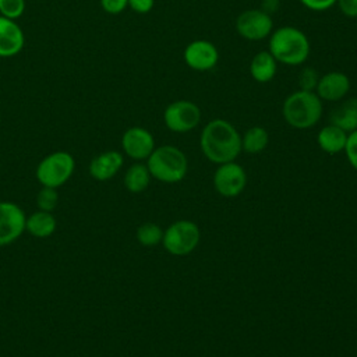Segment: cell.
I'll use <instances>...</instances> for the list:
<instances>
[{
  "instance_id": "6da1fadb",
  "label": "cell",
  "mask_w": 357,
  "mask_h": 357,
  "mask_svg": "<svg viewBox=\"0 0 357 357\" xmlns=\"http://www.w3.org/2000/svg\"><path fill=\"white\" fill-rule=\"evenodd\" d=\"M199 146L208 160L216 165L234 162L241 152V137L225 119H213L201 131Z\"/></svg>"
},
{
  "instance_id": "7a4b0ae2",
  "label": "cell",
  "mask_w": 357,
  "mask_h": 357,
  "mask_svg": "<svg viewBox=\"0 0 357 357\" xmlns=\"http://www.w3.org/2000/svg\"><path fill=\"white\" fill-rule=\"evenodd\" d=\"M269 53L278 63L284 66H301L307 61L311 52L308 36L298 28L284 25L276 28L269 35Z\"/></svg>"
},
{
  "instance_id": "3957f363",
  "label": "cell",
  "mask_w": 357,
  "mask_h": 357,
  "mask_svg": "<svg viewBox=\"0 0 357 357\" xmlns=\"http://www.w3.org/2000/svg\"><path fill=\"white\" fill-rule=\"evenodd\" d=\"M324 112L322 100L315 91L297 89L286 96L282 105L284 121L297 130H307L321 120Z\"/></svg>"
},
{
  "instance_id": "277c9868",
  "label": "cell",
  "mask_w": 357,
  "mask_h": 357,
  "mask_svg": "<svg viewBox=\"0 0 357 357\" xmlns=\"http://www.w3.org/2000/svg\"><path fill=\"white\" fill-rule=\"evenodd\" d=\"M146 167L152 177L163 183H177L187 173V158L181 149L173 145L155 148L148 156Z\"/></svg>"
},
{
  "instance_id": "5b68a950",
  "label": "cell",
  "mask_w": 357,
  "mask_h": 357,
  "mask_svg": "<svg viewBox=\"0 0 357 357\" xmlns=\"http://www.w3.org/2000/svg\"><path fill=\"white\" fill-rule=\"evenodd\" d=\"M74 172V159L68 152L57 151L47 155L36 167V177L43 187L63 185Z\"/></svg>"
},
{
  "instance_id": "8992f818",
  "label": "cell",
  "mask_w": 357,
  "mask_h": 357,
  "mask_svg": "<svg viewBox=\"0 0 357 357\" xmlns=\"http://www.w3.org/2000/svg\"><path fill=\"white\" fill-rule=\"evenodd\" d=\"M199 229L191 220H177L163 233V247L173 255H188L199 243Z\"/></svg>"
},
{
  "instance_id": "52a82bcc",
  "label": "cell",
  "mask_w": 357,
  "mask_h": 357,
  "mask_svg": "<svg viewBox=\"0 0 357 357\" xmlns=\"http://www.w3.org/2000/svg\"><path fill=\"white\" fill-rule=\"evenodd\" d=\"M201 109L197 103L178 99L169 103L163 112L165 126L173 132H188L194 130L201 121Z\"/></svg>"
},
{
  "instance_id": "ba28073f",
  "label": "cell",
  "mask_w": 357,
  "mask_h": 357,
  "mask_svg": "<svg viewBox=\"0 0 357 357\" xmlns=\"http://www.w3.org/2000/svg\"><path fill=\"white\" fill-rule=\"evenodd\" d=\"M236 32L245 40L258 42L269 38L273 31L272 15L262 8H248L236 18Z\"/></svg>"
},
{
  "instance_id": "9c48e42d",
  "label": "cell",
  "mask_w": 357,
  "mask_h": 357,
  "mask_svg": "<svg viewBox=\"0 0 357 357\" xmlns=\"http://www.w3.org/2000/svg\"><path fill=\"white\" fill-rule=\"evenodd\" d=\"M247 174L244 169L236 162L219 165L213 174L215 190L226 198L237 197L245 187Z\"/></svg>"
},
{
  "instance_id": "30bf717a",
  "label": "cell",
  "mask_w": 357,
  "mask_h": 357,
  "mask_svg": "<svg viewBox=\"0 0 357 357\" xmlns=\"http://www.w3.org/2000/svg\"><path fill=\"white\" fill-rule=\"evenodd\" d=\"M183 59L191 70L204 73L216 67L219 61V50L211 40L195 39L185 46Z\"/></svg>"
},
{
  "instance_id": "8fae6325",
  "label": "cell",
  "mask_w": 357,
  "mask_h": 357,
  "mask_svg": "<svg viewBox=\"0 0 357 357\" xmlns=\"http://www.w3.org/2000/svg\"><path fill=\"white\" fill-rule=\"evenodd\" d=\"M25 213L13 202H0V247L15 241L25 230Z\"/></svg>"
},
{
  "instance_id": "7c38bea8",
  "label": "cell",
  "mask_w": 357,
  "mask_h": 357,
  "mask_svg": "<svg viewBox=\"0 0 357 357\" xmlns=\"http://www.w3.org/2000/svg\"><path fill=\"white\" fill-rule=\"evenodd\" d=\"M350 86L351 82L347 74L342 71H329L319 75L315 93L322 102H340L347 96Z\"/></svg>"
},
{
  "instance_id": "4fadbf2b",
  "label": "cell",
  "mask_w": 357,
  "mask_h": 357,
  "mask_svg": "<svg viewBox=\"0 0 357 357\" xmlns=\"http://www.w3.org/2000/svg\"><path fill=\"white\" fill-rule=\"evenodd\" d=\"M123 151L132 159L142 160L155 149L153 135L144 127H130L124 131L121 138Z\"/></svg>"
},
{
  "instance_id": "5bb4252c",
  "label": "cell",
  "mask_w": 357,
  "mask_h": 357,
  "mask_svg": "<svg viewBox=\"0 0 357 357\" xmlns=\"http://www.w3.org/2000/svg\"><path fill=\"white\" fill-rule=\"evenodd\" d=\"M25 43V36L15 20L0 15V57L17 56Z\"/></svg>"
},
{
  "instance_id": "9a60e30c",
  "label": "cell",
  "mask_w": 357,
  "mask_h": 357,
  "mask_svg": "<svg viewBox=\"0 0 357 357\" xmlns=\"http://www.w3.org/2000/svg\"><path fill=\"white\" fill-rule=\"evenodd\" d=\"M123 166V155L117 151H106L95 156L89 163V173L96 180L112 178Z\"/></svg>"
},
{
  "instance_id": "2e32d148",
  "label": "cell",
  "mask_w": 357,
  "mask_h": 357,
  "mask_svg": "<svg viewBox=\"0 0 357 357\" xmlns=\"http://www.w3.org/2000/svg\"><path fill=\"white\" fill-rule=\"evenodd\" d=\"M278 73V61L269 50L255 53L250 61L251 78L259 84L271 82Z\"/></svg>"
},
{
  "instance_id": "e0dca14e",
  "label": "cell",
  "mask_w": 357,
  "mask_h": 357,
  "mask_svg": "<svg viewBox=\"0 0 357 357\" xmlns=\"http://www.w3.org/2000/svg\"><path fill=\"white\" fill-rule=\"evenodd\" d=\"M331 124L337 126L347 134L357 130V98L343 99L331 113Z\"/></svg>"
},
{
  "instance_id": "ac0fdd59",
  "label": "cell",
  "mask_w": 357,
  "mask_h": 357,
  "mask_svg": "<svg viewBox=\"0 0 357 357\" xmlns=\"http://www.w3.org/2000/svg\"><path fill=\"white\" fill-rule=\"evenodd\" d=\"M346 141H347V132L331 123L322 127L317 135V142L319 148L329 155H336L344 151Z\"/></svg>"
},
{
  "instance_id": "d6986e66",
  "label": "cell",
  "mask_w": 357,
  "mask_h": 357,
  "mask_svg": "<svg viewBox=\"0 0 357 357\" xmlns=\"http://www.w3.org/2000/svg\"><path fill=\"white\" fill-rule=\"evenodd\" d=\"M56 229V219L50 212L38 211L32 213L25 220V230H28L32 236L45 238L49 237Z\"/></svg>"
},
{
  "instance_id": "ffe728a7",
  "label": "cell",
  "mask_w": 357,
  "mask_h": 357,
  "mask_svg": "<svg viewBox=\"0 0 357 357\" xmlns=\"http://www.w3.org/2000/svg\"><path fill=\"white\" fill-rule=\"evenodd\" d=\"M269 142L268 131L261 126H254L248 128L241 137V151L247 153L262 152Z\"/></svg>"
},
{
  "instance_id": "44dd1931",
  "label": "cell",
  "mask_w": 357,
  "mask_h": 357,
  "mask_svg": "<svg viewBox=\"0 0 357 357\" xmlns=\"http://www.w3.org/2000/svg\"><path fill=\"white\" fill-rule=\"evenodd\" d=\"M149 180H151V173L146 165L135 163L126 172L124 185L131 192H141L148 187Z\"/></svg>"
},
{
  "instance_id": "7402d4cb",
  "label": "cell",
  "mask_w": 357,
  "mask_h": 357,
  "mask_svg": "<svg viewBox=\"0 0 357 357\" xmlns=\"http://www.w3.org/2000/svg\"><path fill=\"white\" fill-rule=\"evenodd\" d=\"M163 238V231L160 229V226H158L156 223H144L137 229V240L145 245V247H152L156 245L162 241Z\"/></svg>"
},
{
  "instance_id": "603a6c76",
  "label": "cell",
  "mask_w": 357,
  "mask_h": 357,
  "mask_svg": "<svg viewBox=\"0 0 357 357\" xmlns=\"http://www.w3.org/2000/svg\"><path fill=\"white\" fill-rule=\"evenodd\" d=\"M25 11V0H0V15L17 20Z\"/></svg>"
},
{
  "instance_id": "cb8c5ba5",
  "label": "cell",
  "mask_w": 357,
  "mask_h": 357,
  "mask_svg": "<svg viewBox=\"0 0 357 357\" xmlns=\"http://www.w3.org/2000/svg\"><path fill=\"white\" fill-rule=\"evenodd\" d=\"M57 191L56 188H52V187H43L39 192H38V198H36V202H38V206L40 211H45V212H52L57 204Z\"/></svg>"
},
{
  "instance_id": "d4e9b609",
  "label": "cell",
  "mask_w": 357,
  "mask_h": 357,
  "mask_svg": "<svg viewBox=\"0 0 357 357\" xmlns=\"http://www.w3.org/2000/svg\"><path fill=\"white\" fill-rule=\"evenodd\" d=\"M319 75L312 67H304L298 74V89L303 91H315Z\"/></svg>"
},
{
  "instance_id": "484cf974",
  "label": "cell",
  "mask_w": 357,
  "mask_h": 357,
  "mask_svg": "<svg viewBox=\"0 0 357 357\" xmlns=\"http://www.w3.org/2000/svg\"><path fill=\"white\" fill-rule=\"evenodd\" d=\"M344 152H346L347 160L351 165V167L357 170V130L347 134Z\"/></svg>"
},
{
  "instance_id": "4316f807",
  "label": "cell",
  "mask_w": 357,
  "mask_h": 357,
  "mask_svg": "<svg viewBox=\"0 0 357 357\" xmlns=\"http://www.w3.org/2000/svg\"><path fill=\"white\" fill-rule=\"evenodd\" d=\"M100 6L107 14L117 15L128 7V0H100Z\"/></svg>"
},
{
  "instance_id": "83f0119b",
  "label": "cell",
  "mask_w": 357,
  "mask_h": 357,
  "mask_svg": "<svg viewBox=\"0 0 357 357\" xmlns=\"http://www.w3.org/2000/svg\"><path fill=\"white\" fill-rule=\"evenodd\" d=\"M305 8L312 11H325L336 6V0H298Z\"/></svg>"
},
{
  "instance_id": "f1b7e54d",
  "label": "cell",
  "mask_w": 357,
  "mask_h": 357,
  "mask_svg": "<svg viewBox=\"0 0 357 357\" xmlns=\"http://www.w3.org/2000/svg\"><path fill=\"white\" fill-rule=\"evenodd\" d=\"M340 13L349 18H357V0H336Z\"/></svg>"
},
{
  "instance_id": "f546056e",
  "label": "cell",
  "mask_w": 357,
  "mask_h": 357,
  "mask_svg": "<svg viewBox=\"0 0 357 357\" xmlns=\"http://www.w3.org/2000/svg\"><path fill=\"white\" fill-rule=\"evenodd\" d=\"M155 6V0H128V7L138 13V14H146L149 13Z\"/></svg>"
}]
</instances>
